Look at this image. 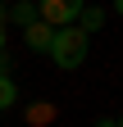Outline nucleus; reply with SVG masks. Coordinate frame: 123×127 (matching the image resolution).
<instances>
[{"instance_id": "nucleus-1", "label": "nucleus", "mask_w": 123, "mask_h": 127, "mask_svg": "<svg viewBox=\"0 0 123 127\" xmlns=\"http://www.w3.org/2000/svg\"><path fill=\"white\" fill-rule=\"evenodd\" d=\"M87 45H91L87 32H78V27H59L46 55L55 59V68H82V64H87Z\"/></svg>"}, {"instance_id": "nucleus-2", "label": "nucleus", "mask_w": 123, "mask_h": 127, "mask_svg": "<svg viewBox=\"0 0 123 127\" xmlns=\"http://www.w3.org/2000/svg\"><path fill=\"white\" fill-rule=\"evenodd\" d=\"M82 5H87V0H37V18L59 32V27H73V23H78Z\"/></svg>"}, {"instance_id": "nucleus-3", "label": "nucleus", "mask_w": 123, "mask_h": 127, "mask_svg": "<svg viewBox=\"0 0 123 127\" xmlns=\"http://www.w3.org/2000/svg\"><path fill=\"white\" fill-rule=\"evenodd\" d=\"M23 36H27V45H32V50H50V41H55V27H46V23L37 18V23H27V27H23Z\"/></svg>"}, {"instance_id": "nucleus-4", "label": "nucleus", "mask_w": 123, "mask_h": 127, "mask_svg": "<svg viewBox=\"0 0 123 127\" xmlns=\"http://www.w3.org/2000/svg\"><path fill=\"white\" fill-rule=\"evenodd\" d=\"M100 23H105V9H96V5H82V14H78V23H73V27L91 36V32H100Z\"/></svg>"}, {"instance_id": "nucleus-5", "label": "nucleus", "mask_w": 123, "mask_h": 127, "mask_svg": "<svg viewBox=\"0 0 123 127\" xmlns=\"http://www.w3.org/2000/svg\"><path fill=\"white\" fill-rule=\"evenodd\" d=\"M9 18L18 23V27H27V23H37V5H32V0H18V5L9 9Z\"/></svg>"}, {"instance_id": "nucleus-6", "label": "nucleus", "mask_w": 123, "mask_h": 127, "mask_svg": "<svg viewBox=\"0 0 123 127\" xmlns=\"http://www.w3.org/2000/svg\"><path fill=\"white\" fill-rule=\"evenodd\" d=\"M14 100H18V86H14V77H9V73H0V109H9Z\"/></svg>"}, {"instance_id": "nucleus-7", "label": "nucleus", "mask_w": 123, "mask_h": 127, "mask_svg": "<svg viewBox=\"0 0 123 127\" xmlns=\"http://www.w3.org/2000/svg\"><path fill=\"white\" fill-rule=\"evenodd\" d=\"M50 118H55V109H50V104H32V109H27V123H37V127H41V123H50Z\"/></svg>"}, {"instance_id": "nucleus-8", "label": "nucleus", "mask_w": 123, "mask_h": 127, "mask_svg": "<svg viewBox=\"0 0 123 127\" xmlns=\"http://www.w3.org/2000/svg\"><path fill=\"white\" fill-rule=\"evenodd\" d=\"M5 18H9V9L0 5V50H5Z\"/></svg>"}, {"instance_id": "nucleus-9", "label": "nucleus", "mask_w": 123, "mask_h": 127, "mask_svg": "<svg viewBox=\"0 0 123 127\" xmlns=\"http://www.w3.org/2000/svg\"><path fill=\"white\" fill-rule=\"evenodd\" d=\"M96 127H119V123H114V118H100V123H96Z\"/></svg>"}, {"instance_id": "nucleus-10", "label": "nucleus", "mask_w": 123, "mask_h": 127, "mask_svg": "<svg viewBox=\"0 0 123 127\" xmlns=\"http://www.w3.org/2000/svg\"><path fill=\"white\" fill-rule=\"evenodd\" d=\"M114 14H123V0H114Z\"/></svg>"}, {"instance_id": "nucleus-11", "label": "nucleus", "mask_w": 123, "mask_h": 127, "mask_svg": "<svg viewBox=\"0 0 123 127\" xmlns=\"http://www.w3.org/2000/svg\"><path fill=\"white\" fill-rule=\"evenodd\" d=\"M119 127H123V118H119Z\"/></svg>"}]
</instances>
